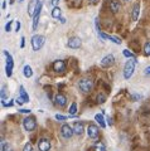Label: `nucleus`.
Segmentation results:
<instances>
[{
    "instance_id": "nucleus-26",
    "label": "nucleus",
    "mask_w": 150,
    "mask_h": 151,
    "mask_svg": "<svg viewBox=\"0 0 150 151\" xmlns=\"http://www.w3.org/2000/svg\"><path fill=\"white\" fill-rule=\"evenodd\" d=\"M144 53L146 55H150V42L145 43V45H144Z\"/></svg>"
},
{
    "instance_id": "nucleus-40",
    "label": "nucleus",
    "mask_w": 150,
    "mask_h": 151,
    "mask_svg": "<svg viewBox=\"0 0 150 151\" xmlns=\"http://www.w3.org/2000/svg\"><path fill=\"white\" fill-rule=\"evenodd\" d=\"M59 20H61V23H62V24H64V23H66V19H64V18H61Z\"/></svg>"
},
{
    "instance_id": "nucleus-24",
    "label": "nucleus",
    "mask_w": 150,
    "mask_h": 151,
    "mask_svg": "<svg viewBox=\"0 0 150 151\" xmlns=\"http://www.w3.org/2000/svg\"><path fill=\"white\" fill-rule=\"evenodd\" d=\"M1 151H14L12 145L10 144H5V142H1Z\"/></svg>"
},
{
    "instance_id": "nucleus-10",
    "label": "nucleus",
    "mask_w": 150,
    "mask_h": 151,
    "mask_svg": "<svg viewBox=\"0 0 150 151\" xmlns=\"http://www.w3.org/2000/svg\"><path fill=\"white\" fill-rule=\"evenodd\" d=\"M114 63H115V58H114V55H112V54H109V55L104 57L102 60H101V65H102V67H105V68L111 67Z\"/></svg>"
},
{
    "instance_id": "nucleus-31",
    "label": "nucleus",
    "mask_w": 150,
    "mask_h": 151,
    "mask_svg": "<svg viewBox=\"0 0 150 151\" xmlns=\"http://www.w3.org/2000/svg\"><path fill=\"white\" fill-rule=\"evenodd\" d=\"M141 97H143L141 94H131V100H133V101H138V100H140Z\"/></svg>"
},
{
    "instance_id": "nucleus-9",
    "label": "nucleus",
    "mask_w": 150,
    "mask_h": 151,
    "mask_svg": "<svg viewBox=\"0 0 150 151\" xmlns=\"http://www.w3.org/2000/svg\"><path fill=\"white\" fill-rule=\"evenodd\" d=\"M87 135H88V137L90 139H97L98 137V127L96 125H88L87 127Z\"/></svg>"
},
{
    "instance_id": "nucleus-34",
    "label": "nucleus",
    "mask_w": 150,
    "mask_h": 151,
    "mask_svg": "<svg viewBox=\"0 0 150 151\" xmlns=\"http://www.w3.org/2000/svg\"><path fill=\"white\" fill-rule=\"evenodd\" d=\"M24 45H25V38L22 37L20 38V47H22V48H24Z\"/></svg>"
},
{
    "instance_id": "nucleus-25",
    "label": "nucleus",
    "mask_w": 150,
    "mask_h": 151,
    "mask_svg": "<svg viewBox=\"0 0 150 151\" xmlns=\"http://www.w3.org/2000/svg\"><path fill=\"white\" fill-rule=\"evenodd\" d=\"M68 112H69V115H71V116L76 115V112H77V105H76V103H72L71 107H69V110H68Z\"/></svg>"
},
{
    "instance_id": "nucleus-7",
    "label": "nucleus",
    "mask_w": 150,
    "mask_h": 151,
    "mask_svg": "<svg viewBox=\"0 0 150 151\" xmlns=\"http://www.w3.org/2000/svg\"><path fill=\"white\" fill-rule=\"evenodd\" d=\"M81 44H82V42L77 37L69 38L68 42H67V47H68V48H71V49H78L79 47H81Z\"/></svg>"
},
{
    "instance_id": "nucleus-30",
    "label": "nucleus",
    "mask_w": 150,
    "mask_h": 151,
    "mask_svg": "<svg viewBox=\"0 0 150 151\" xmlns=\"http://www.w3.org/2000/svg\"><path fill=\"white\" fill-rule=\"evenodd\" d=\"M23 151H33V146L30 144H25L24 145V149H23Z\"/></svg>"
},
{
    "instance_id": "nucleus-3",
    "label": "nucleus",
    "mask_w": 150,
    "mask_h": 151,
    "mask_svg": "<svg viewBox=\"0 0 150 151\" xmlns=\"http://www.w3.org/2000/svg\"><path fill=\"white\" fill-rule=\"evenodd\" d=\"M78 87H79V89H81L82 92L87 93V92H90L91 89H92V87H93V82L91 81V79L83 78V79H81V81H79Z\"/></svg>"
},
{
    "instance_id": "nucleus-35",
    "label": "nucleus",
    "mask_w": 150,
    "mask_h": 151,
    "mask_svg": "<svg viewBox=\"0 0 150 151\" xmlns=\"http://www.w3.org/2000/svg\"><path fill=\"white\" fill-rule=\"evenodd\" d=\"M20 30V22L18 20L17 23H15V32H19Z\"/></svg>"
},
{
    "instance_id": "nucleus-21",
    "label": "nucleus",
    "mask_w": 150,
    "mask_h": 151,
    "mask_svg": "<svg viewBox=\"0 0 150 151\" xmlns=\"http://www.w3.org/2000/svg\"><path fill=\"white\" fill-rule=\"evenodd\" d=\"M95 120L98 122V125H100L102 129H105L106 127V124H105V119H104V116L101 115V113H97V115L95 116Z\"/></svg>"
},
{
    "instance_id": "nucleus-37",
    "label": "nucleus",
    "mask_w": 150,
    "mask_h": 151,
    "mask_svg": "<svg viewBox=\"0 0 150 151\" xmlns=\"http://www.w3.org/2000/svg\"><path fill=\"white\" fill-rule=\"evenodd\" d=\"M50 3H52V5H53V6H57V5H58V3H59V0H52Z\"/></svg>"
},
{
    "instance_id": "nucleus-5",
    "label": "nucleus",
    "mask_w": 150,
    "mask_h": 151,
    "mask_svg": "<svg viewBox=\"0 0 150 151\" xmlns=\"http://www.w3.org/2000/svg\"><path fill=\"white\" fill-rule=\"evenodd\" d=\"M4 54L6 55V68H5V73L8 77H10L12 73H13V67H14V62H13V58L10 53L8 50H4Z\"/></svg>"
},
{
    "instance_id": "nucleus-43",
    "label": "nucleus",
    "mask_w": 150,
    "mask_h": 151,
    "mask_svg": "<svg viewBox=\"0 0 150 151\" xmlns=\"http://www.w3.org/2000/svg\"><path fill=\"white\" fill-rule=\"evenodd\" d=\"M76 1H79V0H76Z\"/></svg>"
},
{
    "instance_id": "nucleus-41",
    "label": "nucleus",
    "mask_w": 150,
    "mask_h": 151,
    "mask_svg": "<svg viewBox=\"0 0 150 151\" xmlns=\"http://www.w3.org/2000/svg\"><path fill=\"white\" fill-rule=\"evenodd\" d=\"M5 6H6V3H5V1H3V4H1V8H3V9H5Z\"/></svg>"
},
{
    "instance_id": "nucleus-28",
    "label": "nucleus",
    "mask_w": 150,
    "mask_h": 151,
    "mask_svg": "<svg viewBox=\"0 0 150 151\" xmlns=\"http://www.w3.org/2000/svg\"><path fill=\"white\" fill-rule=\"evenodd\" d=\"M68 117H71V116H68ZM68 117L67 116H63V115H56V119H57L58 121H64V120H67Z\"/></svg>"
},
{
    "instance_id": "nucleus-4",
    "label": "nucleus",
    "mask_w": 150,
    "mask_h": 151,
    "mask_svg": "<svg viewBox=\"0 0 150 151\" xmlns=\"http://www.w3.org/2000/svg\"><path fill=\"white\" fill-rule=\"evenodd\" d=\"M23 126H24L25 131H28V132L33 131L35 129V126H37L35 119H34V117H25V119L23 120Z\"/></svg>"
},
{
    "instance_id": "nucleus-6",
    "label": "nucleus",
    "mask_w": 150,
    "mask_h": 151,
    "mask_svg": "<svg viewBox=\"0 0 150 151\" xmlns=\"http://www.w3.org/2000/svg\"><path fill=\"white\" fill-rule=\"evenodd\" d=\"M73 134H74V131H73V129L69 125L66 124V125H63L62 127H61V135H62L63 139H66V140L71 139L73 136Z\"/></svg>"
},
{
    "instance_id": "nucleus-2",
    "label": "nucleus",
    "mask_w": 150,
    "mask_h": 151,
    "mask_svg": "<svg viewBox=\"0 0 150 151\" xmlns=\"http://www.w3.org/2000/svg\"><path fill=\"white\" fill-rule=\"evenodd\" d=\"M45 43V38L43 35H33L32 37V48L34 52H38L39 49H42V47Z\"/></svg>"
},
{
    "instance_id": "nucleus-18",
    "label": "nucleus",
    "mask_w": 150,
    "mask_h": 151,
    "mask_svg": "<svg viewBox=\"0 0 150 151\" xmlns=\"http://www.w3.org/2000/svg\"><path fill=\"white\" fill-rule=\"evenodd\" d=\"M8 86L6 84H3V87H1V103H4L6 101V98H8Z\"/></svg>"
},
{
    "instance_id": "nucleus-12",
    "label": "nucleus",
    "mask_w": 150,
    "mask_h": 151,
    "mask_svg": "<svg viewBox=\"0 0 150 151\" xmlns=\"http://www.w3.org/2000/svg\"><path fill=\"white\" fill-rule=\"evenodd\" d=\"M38 149L39 151H49L50 150V142L47 139H42L38 142Z\"/></svg>"
},
{
    "instance_id": "nucleus-1",
    "label": "nucleus",
    "mask_w": 150,
    "mask_h": 151,
    "mask_svg": "<svg viewBox=\"0 0 150 151\" xmlns=\"http://www.w3.org/2000/svg\"><path fill=\"white\" fill-rule=\"evenodd\" d=\"M135 65H136V60L134 58L129 59L128 62L125 63V67H124V78L125 79H129L131 76H133L134 70H135Z\"/></svg>"
},
{
    "instance_id": "nucleus-14",
    "label": "nucleus",
    "mask_w": 150,
    "mask_h": 151,
    "mask_svg": "<svg viewBox=\"0 0 150 151\" xmlns=\"http://www.w3.org/2000/svg\"><path fill=\"white\" fill-rule=\"evenodd\" d=\"M98 35H100L102 39H109V40H111V42H114L115 44H121V39H120V38L107 35V34H104V33H101V32H98Z\"/></svg>"
},
{
    "instance_id": "nucleus-32",
    "label": "nucleus",
    "mask_w": 150,
    "mask_h": 151,
    "mask_svg": "<svg viewBox=\"0 0 150 151\" xmlns=\"http://www.w3.org/2000/svg\"><path fill=\"white\" fill-rule=\"evenodd\" d=\"M12 24H13V20H9L8 24L5 25V30H6V32H10V30H12Z\"/></svg>"
},
{
    "instance_id": "nucleus-16",
    "label": "nucleus",
    "mask_w": 150,
    "mask_h": 151,
    "mask_svg": "<svg viewBox=\"0 0 150 151\" xmlns=\"http://www.w3.org/2000/svg\"><path fill=\"white\" fill-rule=\"evenodd\" d=\"M139 15H140V4L136 3L134 5V8H133V20L136 22L139 19Z\"/></svg>"
},
{
    "instance_id": "nucleus-29",
    "label": "nucleus",
    "mask_w": 150,
    "mask_h": 151,
    "mask_svg": "<svg viewBox=\"0 0 150 151\" xmlns=\"http://www.w3.org/2000/svg\"><path fill=\"white\" fill-rule=\"evenodd\" d=\"M123 54H124L125 57H129V58H134V54H133V53H131V52H129V50H126V49H125V50L123 52Z\"/></svg>"
},
{
    "instance_id": "nucleus-42",
    "label": "nucleus",
    "mask_w": 150,
    "mask_h": 151,
    "mask_svg": "<svg viewBox=\"0 0 150 151\" xmlns=\"http://www.w3.org/2000/svg\"><path fill=\"white\" fill-rule=\"evenodd\" d=\"M19 1H23V0H19Z\"/></svg>"
},
{
    "instance_id": "nucleus-36",
    "label": "nucleus",
    "mask_w": 150,
    "mask_h": 151,
    "mask_svg": "<svg viewBox=\"0 0 150 151\" xmlns=\"http://www.w3.org/2000/svg\"><path fill=\"white\" fill-rule=\"evenodd\" d=\"M3 106H5V107H12V106H13V102H4Z\"/></svg>"
},
{
    "instance_id": "nucleus-13",
    "label": "nucleus",
    "mask_w": 150,
    "mask_h": 151,
    "mask_svg": "<svg viewBox=\"0 0 150 151\" xmlns=\"http://www.w3.org/2000/svg\"><path fill=\"white\" fill-rule=\"evenodd\" d=\"M53 69L56 70V72H63V70L66 69L64 62H63V60H61V59L56 60V62L53 63Z\"/></svg>"
},
{
    "instance_id": "nucleus-27",
    "label": "nucleus",
    "mask_w": 150,
    "mask_h": 151,
    "mask_svg": "<svg viewBox=\"0 0 150 151\" xmlns=\"http://www.w3.org/2000/svg\"><path fill=\"white\" fill-rule=\"evenodd\" d=\"M105 100H106V97H105L102 93H100V94L97 96V101L100 102V103H104V102H105Z\"/></svg>"
},
{
    "instance_id": "nucleus-39",
    "label": "nucleus",
    "mask_w": 150,
    "mask_h": 151,
    "mask_svg": "<svg viewBox=\"0 0 150 151\" xmlns=\"http://www.w3.org/2000/svg\"><path fill=\"white\" fill-rule=\"evenodd\" d=\"M145 74H150V67H148L146 69H145Z\"/></svg>"
},
{
    "instance_id": "nucleus-11",
    "label": "nucleus",
    "mask_w": 150,
    "mask_h": 151,
    "mask_svg": "<svg viewBox=\"0 0 150 151\" xmlns=\"http://www.w3.org/2000/svg\"><path fill=\"white\" fill-rule=\"evenodd\" d=\"M54 102H56V105L57 106L64 107L66 105H67V98H66L64 94L58 93V94H56V97H54Z\"/></svg>"
},
{
    "instance_id": "nucleus-20",
    "label": "nucleus",
    "mask_w": 150,
    "mask_h": 151,
    "mask_svg": "<svg viewBox=\"0 0 150 151\" xmlns=\"http://www.w3.org/2000/svg\"><path fill=\"white\" fill-rule=\"evenodd\" d=\"M23 74H24V77L27 78H30L33 76V70H32V67L30 65H24V68H23Z\"/></svg>"
},
{
    "instance_id": "nucleus-19",
    "label": "nucleus",
    "mask_w": 150,
    "mask_h": 151,
    "mask_svg": "<svg viewBox=\"0 0 150 151\" xmlns=\"http://www.w3.org/2000/svg\"><path fill=\"white\" fill-rule=\"evenodd\" d=\"M19 94H20V97L24 100V102L27 103V102H29V96H28V93L25 92V88L23 87V86H20L19 87Z\"/></svg>"
},
{
    "instance_id": "nucleus-15",
    "label": "nucleus",
    "mask_w": 150,
    "mask_h": 151,
    "mask_svg": "<svg viewBox=\"0 0 150 151\" xmlns=\"http://www.w3.org/2000/svg\"><path fill=\"white\" fill-rule=\"evenodd\" d=\"M73 131H74V134H76V135H82L83 131H85V127H83L82 122H74Z\"/></svg>"
},
{
    "instance_id": "nucleus-23",
    "label": "nucleus",
    "mask_w": 150,
    "mask_h": 151,
    "mask_svg": "<svg viewBox=\"0 0 150 151\" xmlns=\"http://www.w3.org/2000/svg\"><path fill=\"white\" fill-rule=\"evenodd\" d=\"M61 14H62V12H61V9L58 6H54L53 10H52V17L56 18V19H61L62 17H61Z\"/></svg>"
},
{
    "instance_id": "nucleus-33",
    "label": "nucleus",
    "mask_w": 150,
    "mask_h": 151,
    "mask_svg": "<svg viewBox=\"0 0 150 151\" xmlns=\"http://www.w3.org/2000/svg\"><path fill=\"white\" fill-rule=\"evenodd\" d=\"M15 101H17V103H18V105H23V103H25V102H24V100H23V98H22L20 96H19V97H18V98H17V100H15Z\"/></svg>"
},
{
    "instance_id": "nucleus-22",
    "label": "nucleus",
    "mask_w": 150,
    "mask_h": 151,
    "mask_svg": "<svg viewBox=\"0 0 150 151\" xmlns=\"http://www.w3.org/2000/svg\"><path fill=\"white\" fill-rule=\"evenodd\" d=\"M93 151H106V147H105V144L101 142V141H98L93 145Z\"/></svg>"
},
{
    "instance_id": "nucleus-38",
    "label": "nucleus",
    "mask_w": 150,
    "mask_h": 151,
    "mask_svg": "<svg viewBox=\"0 0 150 151\" xmlns=\"http://www.w3.org/2000/svg\"><path fill=\"white\" fill-rule=\"evenodd\" d=\"M20 112L22 113H30V110H24V108H23V110H20Z\"/></svg>"
},
{
    "instance_id": "nucleus-17",
    "label": "nucleus",
    "mask_w": 150,
    "mask_h": 151,
    "mask_svg": "<svg viewBox=\"0 0 150 151\" xmlns=\"http://www.w3.org/2000/svg\"><path fill=\"white\" fill-rule=\"evenodd\" d=\"M120 8H121V5L118 0H111L110 1V9L112 10V13H118L120 10Z\"/></svg>"
},
{
    "instance_id": "nucleus-8",
    "label": "nucleus",
    "mask_w": 150,
    "mask_h": 151,
    "mask_svg": "<svg viewBox=\"0 0 150 151\" xmlns=\"http://www.w3.org/2000/svg\"><path fill=\"white\" fill-rule=\"evenodd\" d=\"M39 0H30V3L28 4V15L29 17H34V14L37 12V8L39 5Z\"/></svg>"
}]
</instances>
